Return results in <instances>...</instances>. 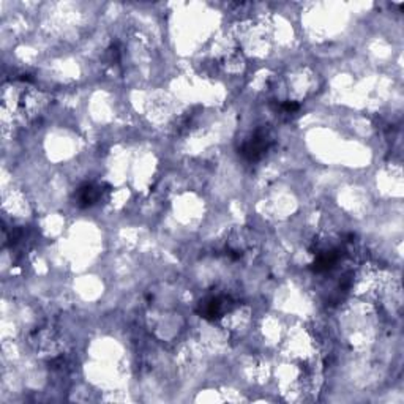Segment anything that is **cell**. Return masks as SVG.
I'll return each mask as SVG.
<instances>
[{
	"mask_svg": "<svg viewBox=\"0 0 404 404\" xmlns=\"http://www.w3.org/2000/svg\"><path fill=\"white\" fill-rule=\"evenodd\" d=\"M271 137L267 130H256L253 136L247 139L238 149V155L247 161H259L269 152Z\"/></svg>",
	"mask_w": 404,
	"mask_h": 404,
	"instance_id": "1",
	"label": "cell"
},
{
	"mask_svg": "<svg viewBox=\"0 0 404 404\" xmlns=\"http://www.w3.org/2000/svg\"><path fill=\"white\" fill-rule=\"evenodd\" d=\"M234 300L231 299L226 294H215L205 297L200 302V307H197V314H200L202 319L207 321H215L220 319L228 311L233 308Z\"/></svg>",
	"mask_w": 404,
	"mask_h": 404,
	"instance_id": "2",
	"label": "cell"
},
{
	"mask_svg": "<svg viewBox=\"0 0 404 404\" xmlns=\"http://www.w3.org/2000/svg\"><path fill=\"white\" fill-rule=\"evenodd\" d=\"M103 183H95V182H85L81 187H78L75 191V204L79 209H89L94 207L95 204L100 202V200L104 195Z\"/></svg>",
	"mask_w": 404,
	"mask_h": 404,
	"instance_id": "3",
	"label": "cell"
},
{
	"mask_svg": "<svg viewBox=\"0 0 404 404\" xmlns=\"http://www.w3.org/2000/svg\"><path fill=\"white\" fill-rule=\"evenodd\" d=\"M340 261V251L338 250H326L317 253L316 261L313 264V270L316 274H322V271H327L330 269H333L336 266V262Z\"/></svg>",
	"mask_w": 404,
	"mask_h": 404,
	"instance_id": "4",
	"label": "cell"
},
{
	"mask_svg": "<svg viewBox=\"0 0 404 404\" xmlns=\"http://www.w3.org/2000/svg\"><path fill=\"white\" fill-rule=\"evenodd\" d=\"M281 109L286 111V112H295V111L300 109V104L295 103V102H283Z\"/></svg>",
	"mask_w": 404,
	"mask_h": 404,
	"instance_id": "5",
	"label": "cell"
}]
</instances>
